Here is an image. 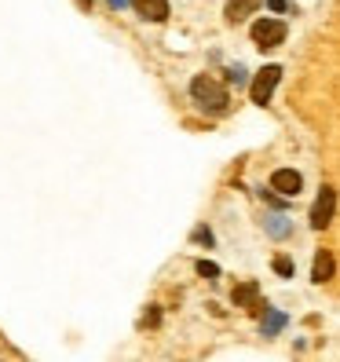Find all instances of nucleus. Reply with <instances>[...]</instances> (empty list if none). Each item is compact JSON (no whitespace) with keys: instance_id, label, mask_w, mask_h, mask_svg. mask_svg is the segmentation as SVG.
Wrapping results in <instances>:
<instances>
[{"instance_id":"obj_18","label":"nucleus","mask_w":340,"mask_h":362,"mask_svg":"<svg viewBox=\"0 0 340 362\" xmlns=\"http://www.w3.org/2000/svg\"><path fill=\"white\" fill-rule=\"evenodd\" d=\"M106 4H110V8H117V11H121V8H129L132 0H106Z\"/></svg>"},{"instance_id":"obj_8","label":"nucleus","mask_w":340,"mask_h":362,"mask_svg":"<svg viewBox=\"0 0 340 362\" xmlns=\"http://www.w3.org/2000/svg\"><path fill=\"white\" fill-rule=\"evenodd\" d=\"M132 8L143 18H151V23H165L168 18V0H132Z\"/></svg>"},{"instance_id":"obj_6","label":"nucleus","mask_w":340,"mask_h":362,"mask_svg":"<svg viewBox=\"0 0 340 362\" xmlns=\"http://www.w3.org/2000/svg\"><path fill=\"white\" fill-rule=\"evenodd\" d=\"M235 308H245V311H252V315H260L267 304L260 300V286L257 282H242V286H235Z\"/></svg>"},{"instance_id":"obj_19","label":"nucleus","mask_w":340,"mask_h":362,"mask_svg":"<svg viewBox=\"0 0 340 362\" xmlns=\"http://www.w3.org/2000/svg\"><path fill=\"white\" fill-rule=\"evenodd\" d=\"M77 8H84V11H88V8H92V0H77Z\"/></svg>"},{"instance_id":"obj_4","label":"nucleus","mask_w":340,"mask_h":362,"mask_svg":"<svg viewBox=\"0 0 340 362\" xmlns=\"http://www.w3.org/2000/svg\"><path fill=\"white\" fill-rule=\"evenodd\" d=\"M333 212H336V190L322 187V190H318V198H315V205H311V227L326 230L329 220H333Z\"/></svg>"},{"instance_id":"obj_7","label":"nucleus","mask_w":340,"mask_h":362,"mask_svg":"<svg viewBox=\"0 0 340 362\" xmlns=\"http://www.w3.org/2000/svg\"><path fill=\"white\" fill-rule=\"evenodd\" d=\"M333 271H336V264H333V252L329 249H318L315 252V264H311V279L322 286V282H329L333 279Z\"/></svg>"},{"instance_id":"obj_10","label":"nucleus","mask_w":340,"mask_h":362,"mask_svg":"<svg viewBox=\"0 0 340 362\" xmlns=\"http://www.w3.org/2000/svg\"><path fill=\"white\" fill-rule=\"evenodd\" d=\"M260 329H264V337L282 333V329H286V315H282V311H271V308H264V322H260Z\"/></svg>"},{"instance_id":"obj_14","label":"nucleus","mask_w":340,"mask_h":362,"mask_svg":"<svg viewBox=\"0 0 340 362\" xmlns=\"http://www.w3.org/2000/svg\"><path fill=\"white\" fill-rule=\"evenodd\" d=\"M227 77L235 81V84H245V66H230V70H227Z\"/></svg>"},{"instance_id":"obj_1","label":"nucleus","mask_w":340,"mask_h":362,"mask_svg":"<svg viewBox=\"0 0 340 362\" xmlns=\"http://www.w3.org/2000/svg\"><path fill=\"white\" fill-rule=\"evenodd\" d=\"M190 95H194V103L201 106L205 114H227V88L216 81V77H209V74H198L194 81H190Z\"/></svg>"},{"instance_id":"obj_12","label":"nucleus","mask_w":340,"mask_h":362,"mask_svg":"<svg viewBox=\"0 0 340 362\" xmlns=\"http://www.w3.org/2000/svg\"><path fill=\"white\" fill-rule=\"evenodd\" d=\"M274 271H279L282 279H293V260L289 257H274Z\"/></svg>"},{"instance_id":"obj_17","label":"nucleus","mask_w":340,"mask_h":362,"mask_svg":"<svg viewBox=\"0 0 340 362\" xmlns=\"http://www.w3.org/2000/svg\"><path fill=\"white\" fill-rule=\"evenodd\" d=\"M267 4H271V11H286L289 0H267Z\"/></svg>"},{"instance_id":"obj_5","label":"nucleus","mask_w":340,"mask_h":362,"mask_svg":"<svg viewBox=\"0 0 340 362\" xmlns=\"http://www.w3.org/2000/svg\"><path fill=\"white\" fill-rule=\"evenodd\" d=\"M271 190H279L286 198H296L304 190V176L296 168H279V173H271Z\"/></svg>"},{"instance_id":"obj_9","label":"nucleus","mask_w":340,"mask_h":362,"mask_svg":"<svg viewBox=\"0 0 340 362\" xmlns=\"http://www.w3.org/2000/svg\"><path fill=\"white\" fill-rule=\"evenodd\" d=\"M260 4H264V0H227V18H230V23H242V18H249Z\"/></svg>"},{"instance_id":"obj_2","label":"nucleus","mask_w":340,"mask_h":362,"mask_svg":"<svg viewBox=\"0 0 340 362\" xmlns=\"http://www.w3.org/2000/svg\"><path fill=\"white\" fill-rule=\"evenodd\" d=\"M279 81H282V66H264L257 77H252V103L257 106H267L271 103V95H274V88H279Z\"/></svg>"},{"instance_id":"obj_16","label":"nucleus","mask_w":340,"mask_h":362,"mask_svg":"<svg viewBox=\"0 0 340 362\" xmlns=\"http://www.w3.org/2000/svg\"><path fill=\"white\" fill-rule=\"evenodd\" d=\"M158 318H161V315H158V308H151V311H146V318H143V322H146V326H158Z\"/></svg>"},{"instance_id":"obj_3","label":"nucleus","mask_w":340,"mask_h":362,"mask_svg":"<svg viewBox=\"0 0 340 362\" xmlns=\"http://www.w3.org/2000/svg\"><path fill=\"white\" fill-rule=\"evenodd\" d=\"M252 40H257V48H279L286 40V23L279 18H260V23H252Z\"/></svg>"},{"instance_id":"obj_11","label":"nucleus","mask_w":340,"mask_h":362,"mask_svg":"<svg viewBox=\"0 0 340 362\" xmlns=\"http://www.w3.org/2000/svg\"><path fill=\"white\" fill-rule=\"evenodd\" d=\"M267 230L274 234V238H286V234H289V220L286 216H271L267 220Z\"/></svg>"},{"instance_id":"obj_13","label":"nucleus","mask_w":340,"mask_h":362,"mask_svg":"<svg viewBox=\"0 0 340 362\" xmlns=\"http://www.w3.org/2000/svg\"><path fill=\"white\" fill-rule=\"evenodd\" d=\"M198 274H201V279H216V274H220V267L212 264V260H198Z\"/></svg>"},{"instance_id":"obj_15","label":"nucleus","mask_w":340,"mask_h":362,"mask_svg":"<svg viewBox=\"0 0 340 362\" xmlns=\"http://www.w3.org/2000/svg\"><path fill=\"white\" fill-rule=\"evenodd\" d=\"M194 242H205V245H212V230H209V227H198V230H194Z\"/></svg>"}]
</instances>
